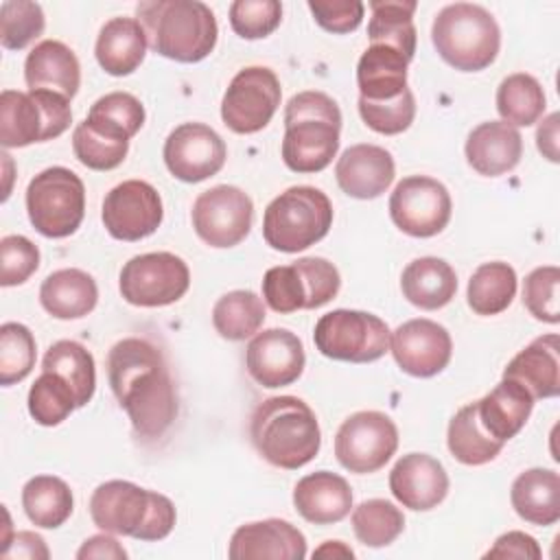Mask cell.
Here are the masks:
<instances>
[{"instance_id": "obj_1", "label": "cell", "mask_w": 560, "mask_h": 560, "mask_svg": "<svg viewBox=\"0 0 560 560\" xmlns=\"http://www.w3.org/2000/svg\"><path fill=\"white\" fill-rule=\"evenodd\" d=\"M107 381L140 440L166 435L177 418V389L162 350L140 337H127L107 352Z\"/></svg>"}, {"instance_id": "obj_2", "label": "cell", "mask_w": 560, "mask_h": 560, "mask_svg": "<svg viewBox=\"0 0 560 560\" xmlns=\"http://www.w3.org/2000/svg\"><path fill=\"white\" fill-rule=\"evenodd\" d=\"M249 438L258 455L276 468L298 470L313 462L322 446L315 411L298 396L262 400L249 420Z\"/></svg>"}, {"instance_id": "obj_3", "label": "cell", "mask_w": 560, "mask_h": 560, "mask_svg": "<svg viewBox=\"0 0 560 560\" xmlns=\"http://www.w3.org/2000/svg\"><path fill=\"white\" fill-rule=\"evenodd\" d=\"M153 52L177 63L206 59L219 37L212 9L199 0H144L136 7Z\"/></svg>"}, {"instance_id": "obj_4", "label": "cell", "mask_w": 560, "mask_h": 560, "mask_svg": "<svg viewBox=\"0 0 560 560\" xmlns=\"http://www.w3.org/2000/svg\"><path fill=\"white\" fill-rule=\"evenodd\" d=\"M339 133V105L324 92H298L284 107L282 162L293 173H319L337 155Z\"/></svg>"}, {"instance_id": "obj_5", "label": "cell", "mask_w": 560, "mask_h": 560, "mask_svg": "<svg viewBox=\"0 0 560 560\" xmlns=\"http://www.w3.org/2000/svg\"><path fill=\"white\" fill-rule=\"evenodd\" d=\"M90 516L103 532L153 542L166 538L177 521L168 497L125 479L101 483L90 497Z\"/></svg>"}, {"instance_id": "obj_6", "label": "cell", "mask_w": 560, "mask_h": 560, "mask_svg": "<svg viewBox=\"0 0 560 560\" xmlns=\"http://www.w3.org/2000/svg\"><path fill=\"white\" fill-rule=\"evenodd\" d=\"M431 42L451 68L479 72L497 59L501 28L481 4L455 2L438 11L431 24Z\"/></svg>"}, {"instance_id": "obj_7", "label": "cell", "mask_w": 560, "mask_h": 560, "mask_svg": "<svg viewBox=\"0 0 560 560\" xmlns=\"http://www.w3.org/2000/svg\"><path fill=\"white\" fill-rule=\"evenodd\" d=\"M332 203L315 186H291L265 210V243L284 254H298L319 243L332 228Z\"/></svg>"}, {"instance_id": "obj_8", "label": "cell", "mask_w": 560, "mask_h": 560, "mask_svg": "<svg viewBox=\"0 0 560 560\" xmlns=\"http://www.w3.org/2000/svg\"><path fill=\"white\" fill-rule=\"evenodd\" d=\"M72 122L70 101L48 90H2L0 142L4 149L59 138Z\"/></svg>"}, {"instance_id": "obj_9", "label": "cell", "mask_w": 560, "mask_h": 560, "mask_svg": "<svg viewBox=\"0 0 560 560\" xmlns=\"http://www.w3.org/2000/svg\"><path fill=\"white\" fill-rule=\"evenodd\" d=\"M26 212L31 225L46 238L74 234L85 214L81 177L66 166L44 168L26 186Z\"/></svg>"}, {"instance_id": "obj_10", "label": "cell", "mask_w": 560, "mask_h": 560, "mask_svg": "<svg viewBox=\"0 0 560 560\" xmlns=\"http://www.w3.org/2000/svg\"><path fill=\"white\" fill-rule=\"evenodd\" d=\"M339 269L319 256L271 267L262 276V298L271 311L282 315L300 308H319L339 293Z\"/></svg>"}, {"instance_id": "obj_11", "label": "cell", "mask_w": 560, "mask_h": 560, "mask_svg": "<svg viewBox=\"0 0 560 560\" xmlns=\"http://www.w3.org/2000/svg\"><path fill=\"white\" fill-rule=\"evenodd\" d=\"M389 326L378 315L337 308L317 319L313 341L332 361L372 363L389 350Z\"/></svg>"}, {"instance_id": "obj_12", "label": "cell", "mask_w": 560, "mask_h": 560, "mask_svg": "<svg viewBox=\"0 0 560 560\" xmlns=\"http://www.w3.org/2000/svg\"><path fill=\"white\" fill-rule=\"evenodd\" d=\"M190 287V269L184 258L171 252H149L129 258L118 276V289L125 302L155 308L184 298Z\"/></svg>"}, {"instance_id": "obj_13", "label": "cell", "mask_w": 560, "mask_h": 560, "mask_svg": "<svg viewBox=\"0 0 560 560\" xmlns=\"http://www.w3.org/2000/svg\"><path fill=\"white\" fill-rule=\"evenodd\" d=\"M396 448L398 429L383 411H357L341 422L335 435V457L354 475L381 470Z\"/></svg>"}, {"instance_id": "obj_14", "label": "cell", "mask_w": 560, "mask_h": 560, "mask_svg": "<svg viewBox=\"0 0 560 560\" xmlns=\"http://www.w3.org/2000/svg\"><path fill=\"white\" fill-rule=\"evenodd\" d=\"M282 88L271 68L247 66L238 70L221 101V120L234 133L265 129L280 107Z\"/></svg>"}, {"instance_id": "obj_15", "label": "cell", "mask_w": 560, "mask_h": 560, "mask_svg": "<svg viewBox=\"0 0 560 560\" xmlns=\"http://www.w3.org/2000/svg\"><path fill=\"white\" fill-rule=\"evenodd\" d=\"M195 234L210 247H234L252 230L254 203L238 186L219 184L203 190L190 210Z\"/></svg>"}, {"instance_id": "obj_16", "label": "cell", "mask_w": 560, "mask_h": 560, "mask_svg": "<svg viewBox=\"0 0 560 560\" xmlns=\"http://www.w3.org/2000/svg\"><path fill=\"white\" fill-rule=\"evenodd\" d=\"M453 212L446 186L427 175H409L400 179L389 197V217L394 225L413 236L431 238L440 234Z\"/></svg>"}, {"instance_id": "obj_17", "label": "cell", "mask_w": 560, "mask_h": 560, "mask_svg": "<svg viewBox=\"0 0 560 560\" xmlns=\"http://www.w3.org/2000/svg\"><path fill=\"white\" fill-rule=\"evenodd\" d=\"M101 219L112 238L127 243L147 238L164 219L162 197L149 182L127 179L105 195Z\"/></svg>"}, {"instance_id": "obj_18", "label": "cell", "mask_w": 560, "mask_h": 560, "mask_svg": "<svg viewBox=\"0 0 560 560\" xmlns=\"http://www.w3.org/2000/svg\"><path fill=\"white\" fill-rule=\"evenodd\" d=\"M162 158L175 179L197 184L223 168L228 147L212 127L203 122H184L164 140Z\"/></svg>"}, {"instance_id": "obj_19", "label": "cell", "mask_w": 560, "mask_h": 560, "mask_svg": "<svg viewBox=\"0 0 560 560\" xmlns=\"http://www.w3.org/2000/svg\"><path fill=\"white\" fill-rule=\"evenodd\" d=\"M389 350L405 374L431 378L448 365L453 339L442 324L427 317H416L400 324L389 335Z\"/></svg>"}, {"instance_id": "obj_20", "label": "cell", "mask_w": 560, "mask_h": 560, "mask_svg": "<svg viewBox=\"0 0 560 560\" xmlns=\"http://www.w3.org/2000/svg\"><path fill=\"white\" fill-rule=\"evenodd\" d=\"M304 346L289 328H267L256 332L245 348V368L249 376L267 389L295 383L304 372Z\"/></svg>"}, {"instance_id": "obj_21", "label": "cell", "mask_w": 560, "mask_h": 560, "mask_svg": "<svg viewBox=\"0 0 560 560\" xmlns=\"http://www.w3.org/2000/svg\"><path fill=\"white\" fill-rule=\"evenodd\" d=\"M389 490L402 508L427 512L446 499L448 475L435 457L427 453H407L389 472Z\"/></svg>"}, {"instance_id": "obj_22", "label": "cell", "mask_w": 560, "mask_h": 560, "mask_svg": "<svg viewBox=\"0 0 560 560\" xmlns=\"http://www.w3.org/2000/svg\"><path fill=\"white\" fill-rule=\"evenodd\" d=\"M228 556L232 560H302L306 556V538L284 518L254 521L236 527Z\"/></svg>"}, {"instance_id": "obj_23", "label": "cell", "mask_w": 560, "mask_h": 560, "mask_svg": "<svg viewBox=\"0 0 560 560\" xmlns=\"http://www.w3.org/2000/svg\"><path fill=\"white\" fill-rule=\"evenodd\" d=\"M396 164L387 149L378 144H352L348 147L335 166V179L339 188L354 199H376L394 182Z\"/></svg>"}, {"instance_id": "obj_24", "label": "cell", "mask_w": 560, "mask_h": 560, "mask_svg": "<svg viewBox=\"0 0 560 560\" xmlns=\"http://www.w3.org/2000/svg\"><path fill=\"white\" fill-rule=\"evenodd\" d=\"M464 153L472 171L483 177H499L518 166L523 138L516 127L503 120H488L468 133Z\"/></svg>"}, {"instance_id": "obj_25", "label": "cell", "mask_w": 560, "mask_h": 560, "mask_svg": "<svg viewBox=\"0 0 560 560\" xmlns=\"http://www.w3.org/2000/svg\"><path fill=\"white\" fill-rule=\"evenodd\" d=\"M298 514L313 525H332L343 521L352 510L350 483L330 470L304 475L293 488Z\"/></svg>"}, {"instance_id": "obj_26", "label": "cell", "mask_w": 560, "mask_h": 560, "mask_svg": "<svg viewBox=\"0 0 560 560\" xmlns=\"http://www.w3.org/2000/svg\"><path fill=\"white\" fill-rule=\"evenodd\" d=\"M24 81L31 92L48 90L70 101L81 85V66L70 46L57 39H44L26 55Z\"/></svg>"}, {"instance_id": "obj_27", "label": "cell", "mask_w": 560, "mask_h": 560, "mask_svg": "<svg viewBox=\"0 0 560 560\" xmlns=\"http://www.w3.org/2000/svg\"><path fill=\"white\" fill-rule=\"evenodd\" d=\"M560 341L558 335L536 337L503 370V378L521 383L534 400L560 394Z\"/></svg>"}, {"instance_id": "obj_28", "label": "cell", "mask_w": 560, "mask_h": 560, "mask_svg": "<svg viewBox=\"0 0 560 560\" xmlns=\"http://www.w3.org/2000/svg\"><path fill=\"white\" fill-rule=\"evenodd\" d=\"M147 46L144 28L136 18H112L98 31L94 55L107 74L127 77L142 63Z\"/></svg>"}, {"instance_id": "obj_29", "label": "cell", "mask_w": 560, "mask_h": 560, "mask_svg": "<svg viewBox=\"0 0 560 560\" xmlns=\"http://www.w3.org/2000/svg\"><path fill=\"white\" fill-rule=\"evenodd\" d=\"M532 409V394L512 378H501L492 392L477 400V416L481 427L503 444L525 427Z\"/></svg>"}, {"instance_id": "obj_30", "label": "cell", "mask_w": 560, "mask_h": 560, "mask_svg": "<svg viewBox=\"0 0 560 560\" xmlns=\"http://www.w3.org/2000/svg\"><path fill=\"white\" fill-rule=\"evenodd\" d=\"M44 311L57 319H79L94 311L98 302L96 280L83 269H57L39 287Z\"/></svg>"}, {"instance_id": "obj_31", "label": "cell", "mask_w": 560, "mask_h": 560, "mask_svg": "<svg viewBox=\"0 0 560 560\" xmlns=\"http://www.w3.org/2000/svg\"><path fill=\"white\" fill-rule=\"evenodd\" d=\"M400 291L409 304L422 311H438L455 298L457 273L444 258L422 256L402 269Z\"/></svg>"}, {"instance_id": "obj_32", "label": "cell", "mask_w": 560, "mask_h": 560, "mask_svg": "<svg viewBox=\"0 0 560 560\" xmlns=\"http://www.w3.org/2000/svg\"><path fill=\"white\" fill-rule=\"evenodd\" d=\"M514 512L532 525H553L560 521V475L551 468L523 470L510 490Z\"/></svg>"}, {"instance_id": "obj_33", "label": "cell", "mask_w": 560, "mask_h": 560, "mask_svg": "<svg viewBox=\"0 0 560 560\" xmlns=\"http://www.w3.org/2000/svg\"><path fill=\"white\" fill-rule=\"evenodd\" d=\"M409 59L385 44H370L357 63V85L361 98L392 101L407 90Z\"/></svg>"}, {"instance_id": "obj_34", "label": "cell", "mask_w": 560, "mask_h": 560, "mask_svg": "<svg viewBox=\"0 0 560 560\" xmlns=\"http://www.w3.org/2000/svg\"><path fill=\"white\" fill-rule=\"evenodd\" d=\"M22 508L33 525L57 529L70 518L74 497L63 479L52 475H35L22 488Z\"/></svg>"}, {"instance_id": "obj_35", "label": "cell", "mask_w": 560, "mask_h": 560, "mask_svg": "<svg viewBox=\"0 0 560 560\" xmlns=\"http://www.w3.org/2000/svg\"><path fill=\"white\" fill-rule=\"evenodd\" d=\"M416 9L418 2L413 0H372L368 22L370 44L392 46L411 61L416 52Z\"/></svg>"}, {"instance_id": "obj_36", "label": "cell", "mask_w": 560, "mask_h": 560, "mask_svg": "<svg viewBox=\"0 0 560 560\" xmlns=\"http://www.w3.org/2000/svg\"><path fill=\"white\" fill-rule=\"evenodd\" d=\"M446 444L451 455L466 466H483L492 462L503 448V442L494 440L481 427L477 416V400L464 405L451 418L448 431H446Z\"/></svg>"}, {"instance_id": "obj_37", "label": "cell", "mask_w": 560, "mask_h": 560, "mask_svg": "<svg viewBox=\"0 0 560 560\" xmlns=\"http://www.w3.org/2000/svg\"><path fill=\"white\" fill-rule=\"evenodd\" d=\"M42 372L59 374L74 392L77 407H85L96 389V365L92 352L72 339L55 341L44 359Z\"/></svg>"}, {"instance_id": "obj_38", "label": "cell", "mask_w": 560, "mask_h": 560, "mask_svg": "<svg viewBox=\"0 0 560 560\" xmlns=\"http://www.w3.org/2000/svg\"><path fill=\"white\" fill-rule=\"evenodd\" d=\"M516 295V271L512 265L492 260L479 265L466 289V300L477 315L503 313Z\"/></svg>"}, {"instance_id": "obj_39", "label": "cell", "mask_w": 560, "mask_h": 560, "mask_svg": "<svg viewBox=\"0 0 560 560\" xmlns=\"http://www.w3.org/2000/svg\"><path fill=\"white\" fill-rule=\"evenodd\" d=\"M547 96L536 77L525 72L508 74L497 88V112L512 127H529L545 114Z\"/></svg>"}, {"instance_id": "obj_40", "label": "cell", "mask_w": 560, "mask_h": 560, "mask_svg": "<svg viewBox=\"0 0 560 560\" xmlns=\"http://www.w3.org/2000/svg\"><path fill=\"white\" fill-rule=\"evenodd\" d=\"M265 322V304L249 289H236L221 295L212 306V326L228 341L254 337Z\"/></svg>"}, {"instance_id": "obj_41", "label": "cell", "mask_w": 560, "mask_h": 560, "mask_svg": "<svg viewBox=\"0 0 560 560\" xmlns=\"http://www.w3.org/2000/svg\"><path fill=\"white\" fill-rule=\"evenodd\" d=\"M144 107L129 92H109L94 101L85 122L114 140H131L144 125Z\"/></svg>"}, {"instance_id": "obj_42", "label": "cell", "mask_w": 560, "mask_h": 560, "mask_svg": "<svg viewBox=\"0 0 560 560\" xmlns=\"http://www.w3.org/2000/svg\"><path fill=\"white\" fill-rule=\"evenodd\" d=\"M352 529L359 542L378 549L392 545L402 534L405 516L392 501L368 499L352 510Z\"/></svg>"}, {"instance_id": "obj_43", "label": "cell", "mask_w": 560, "mask_h": 560, "mask_svg": "<svg viewBox=\"0 0 560 560\" xmlns=\"http://www.w3.org/2000/svg\"><path fill=\"white\" fill-rule=\"evenodd\" d=\"M28 413L42 427L61 424L74 409L72 387L55 372H42L28 389Z\"/></svg>"}, {"instance_id": "obj_44", "label": "cell", "mask_w": 560, "mask_h": 560, "mask_svg": "<svg viewBox=\"0 0 560 560\" xmlns=\"http://www.w3.org/2000/svg\"><path fill=\"white\" fill-rule=\"evenodd\" d=\"M35 337L20 322L0 326V385L9 387L24 381L35 365Z\"/></svg>"}, {"instance_id": "obj_45", "label": "cell", "mask_w": 560, "mask_h": 560, "mask_svg": "<svg viewBox=\"0 0 560 560\" xmlns=\"http://www.w3.org/2000/svg\"><path fill=\"white\" fill-rule=\"evenodd\" d=\"M46 26L44 11L31 0H4L0 4V44L7 50H22L35 42Z\"/></svg>"}, {"instance_id": "obj_46", "label": "cell", "mask_w": 560, "mask_h": 560, "mask_svg": "<svg viewBox=\"0 0 560 560\" xmlns=\"http://www.w3.org/2000/svg\"><path fill=\"white\" fill-rule=\"evenodd\" d=\"M72 151L83 166L92 171H112L125 162L129 142L107 138L83 120L74 127Z\"/></svg>"}, {"instance_id": "obj_47", "label": "cell", "mask_w": 560, "mask_h": 560, "mask_svg": "<svg viewBox=\"0 0 560 560\" xmlns=\"http://www.w3.org/2000/svg\"><path fill=\"white\" fill-rule=\"evenodd\" d=\"M359 116L372 131L396 136L411 127L416 118V98L409 88L392 101H368L359 96Z\"/></svg>"}, {"instance_id": "obj_48", "label": "cell", "mask_w": 560, "mask_h": 560, "mask_svg": "<svg viewBox=\"0 0 560 560\" xmlns=\"http://www.w3.org/2000/svg\"><path fill=\"white\" fill-rule=\"evenodd\" d=\"M558 284H560V269L556 265L536 267L534 271L527 273L523 282V304L534 319L545 324L560 322Z\"/></svg>"}, {"instance_id": "obj_49", "label": "cell", "mask_w": 560, "mask_h": 560, "mask_svg": "<svg viewBox=\"0 0 560 560\" xmlns=\"http://www.w3.org/2000/svg\"><path fill=\"white\" fill-rule=\"evenodd\" d=\"M282 22L278 0H236L230 4V26L243 39H262Z\"/></svg>"}, {"instance_id": "obj_50", "label": "cell", "mask_w": 560, "mask_h": 560, "mask_svg": "<svg viewBox=\"0 0 560 560\" xmlns=\"http://www.w3.org/2000/svg\"><path fill=\"white\" fill-rule=\"evenodd\" d=\"M39 267V249L22 234H9L0 241V284H24Z\"/></svg>"}, {"instance_id": "obj_51", "label": "cell", "mask_w": 560, "mask_h": 560, "mask_svg": "<svg viewBox=\"0 0 560 560\" xmlns=\"http://www.w3.org/2000/svg\"><path fill=\"white\" fill-rule=\"evenodd\" d=\"M313 20L328 33H352L363 22L365 4L361 0H308Z\"/></svg>"}, {"instance_id": "obj_52", "label": "cell", "mask_w": 560, "mask_h": 560, "mask_svg": "<svg viewBox=\"0 0 560 560\" xmlns=\"http://www.w3.org/2000/svg\"><path fill=\"white\" fill-rule=\"evenodd\" d=\"M483 558H525V560H540L542 551L534 536L525 532H508L501 534L494 545L483 553Z\"/></svg>"}, {"instance_id": "obj_53", "label": "cell", "mask_w": 560, "mask_h": 560, "mask_svg": "<svg viewBox=\"0 0 560 560\" xmlns=\"http://www.w3.org/2000/svg\"><path fill=\"white\" fill-rule=\"evenodd\" d=\"M0 556L4 560H48L50 551L44 542V538L35 532H18L11 540H4Z\"/></svg>"}, {"instance_id": "obj_54", "label": "cell", "mask_w": 560, "mask_h": 560, "mask_svg": "<svg viewBox=\"0 0 560 560\" xmlns=\"http://www.w3.org/2000/svg\"><path fill=\"white\" fill-rule=\"evenodd\" d=\"M79 560H88V558H105V560H125L127 551L125 547L109 534H96L83 540V545L77 551Z\"/></svg>"}, {"instance_id": "obj_55", "label": "cell", "mask_w": 560, "mask_h": 560, "mask_svg": "<svg viewBox=\"0 0 560 560\" xmlns=\"http://www.w3.org/2000/svg\"><path fill=\"white\" fill-rule=\"evenodd\" d=\"M560 114L553 112L549 114L536 129V147L542 153V158H547L549 162H558V122Z\"/></svg>"}, {"instance_id": "obj_56", "label": "cell", "mask_w": 560, "mask_h": 560, "mask_svg": "<svg viewBox=\"0 0 560 560\" xmlns=\"http://www.w3.org/2000/svg\"><path fill=\"white\" fill-rule=\"evenodd\" d=\"M313 556H317V558H337V556H341V558H354V551L350 549V547H346L341 540H326L319 549H315V553Z\"/></svg>"}]
</instances>
